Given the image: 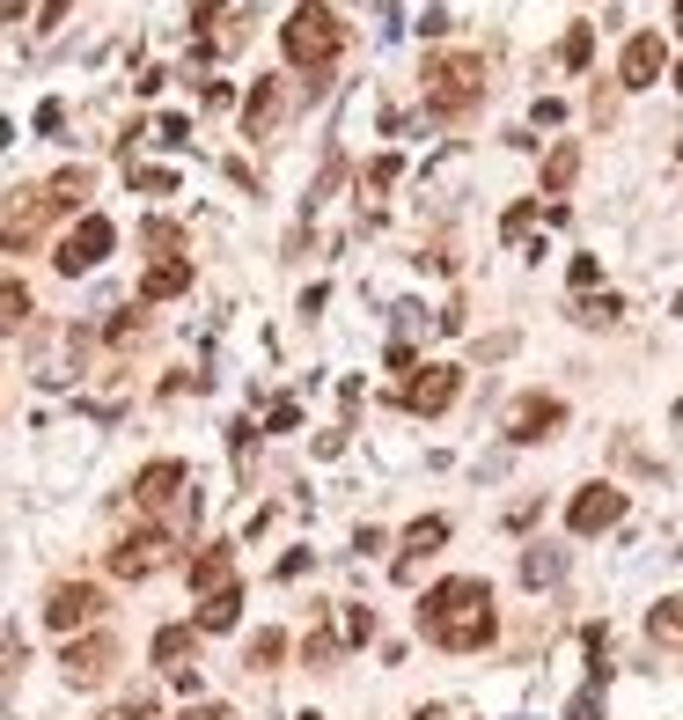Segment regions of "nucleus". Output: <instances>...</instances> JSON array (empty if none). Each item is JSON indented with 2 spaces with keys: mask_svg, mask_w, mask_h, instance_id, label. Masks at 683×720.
Masks as SVG:
<instances>
[{
  "mask_svg": "<svg viewBox=\"0 0 683 720\" xmlns=\"http://www.w3.org/2000/svg\"><path fill=\"white\" fill-rule=\"evenodd\" d=\"M280 654H287V632H258L250 640V670H280Z\"/></svg>",
  "mask_w": 683,
  "mask_h": 720,
  "instance_id": "nucleus-26",
  "label": "nucleus"
},
{
  "mask_svg": "<svg viewBox=\"0 0 683 720\" xmlns=\"http://www.w3.org/2000/svg\"><path fill=\"white\" fill-rule=\"evenodd\" d=\"M184 287H192V265H184V258H155L147 279H140L147 301H170V295H184Z\"/></svg>",
  "mask_w": 683,
  "mask_h": 720,
  "instance_id": "nucleus-16",
  "label": "nucleus"
},
{
  "mask_svg": "<svg viewBox=\"0 0 683 720\" xmlns=\"http://www.w3.org/2000/svg\"><path fill=\"white\" fill-rule=\"evenodd\" d=\"M441 545H448V515H419L412 529H405V567L426 559V551H441Z\"/></svg>",
  "mask_w": 683,
  "mask_h": 720,
  "instance_id": "nucleus-21",
  "label": "nucleus"
},
{
  "mask_svg": "<svg viewBox=\"0 0 683 720\" xmlns=\"http://www.w3.org/2000/svg\"><path fill=\"white\" fill-rule=\"evenodd\" d=\"M676 317H683V295H676Z\"/></svg>",
  "mask_w": 683,
  "mask_h": 720,
  "instance_id": "nucleus-35",
  "label": "nucleus"
},
{
  "mask_svg": "<svg viewBox=\"0 0 683 720\" xmlns=\"http://www.w3.org/2000/svg\"><path fill=\"white\" fill-rule=\"evenodd\" d=\"M103 610V588H89V581H67V588H52L45 596V625L52 632H81V625H96Z\"/></svg>",
  "mask_w": 683,
  "mask_h": 720,
  "instance_id": "nucleus-9",
  "label": "nucleus"
},
{
  "mask_svg": "<svg viewBox=\"0 0 683 720\" xmlns=\"http://www.w3.org/2000/svg\"><path fill=\"white\" fill-rule=\"evenodd\" d=\"M272 125H280V81H258L250 103H243V133H250V140H265Z\"/></svg>",
  "mask_w": 683,
  "mask_h": 720,
  "instance_id": "nucleus-17",
  "label": "nucleus"
},
{
  "mask_svg": "<svg viewBox=\"0 0 683 720\" xmlns=\"http://www.w3.org/2000/svg\"><path fill=\"white\" fill-rule=\"evenodd\" d=\"M654 75H661V37H654V30H639L633 45H625V59H617V81H625V89H647Z\"/></svg>",
  "mask_w": 683,
  "mask_h": 720,
  "instance_id": "nucleus-12",
  "label": "nucleus"
},
{
  "mask_svg": "<svg viewBox=\"0 0 683 720\" xmlns=\"http://www.w3.org/2000/svg\"><path fill=\"white\" fill-rule=\"evenodd\" d=\"M198 720H236V713H228V706H206V713H198Z\"/></svg>",
  "mask_w": 683,
  "mask_h": 720,
  "instance_id": "nucleus-33",
  "label": "nucleus"
},
{
  "mask_svg": "<svg viewBox=\"0 0 683 720\" xmlns=\"http://www.w3.org/2000/svg\"><path fill=\"white\" fill-rule=\"evenodd\" d=\"M676 426H683V404H676Z\"/></svg>",
  "mask_w": 683,
  "mask_h": 720,
  "instance_id": "nucleus-34",
  "label": "nucleus"
},
{
  "mask_svg": "<svg viewBox=\"0 0 683 720\" xmlns=\"http://www.w3.org/2000/svg\"><path fill=\"white\" fill-rule=\"evenodd\" d=\"M23 317H30V287L23 279H0V339H15Z\"/></svg>",
  "mask_w": 683,
  "mask_h": 720,
  "instance_id": "nucleus-23",
  "label": "nucleus"
},
{
  "mask_svg": "<svg viewBox=\"0 0 683 720\" xmlns=\"http://www.w3.org/2000/svg\"><path fill=\"white\" fill-rule=\"evenodd\" d=\"M419 632L434 647H448V654H478V647H492V632H500V618H492V588L486 581H434L426 596H419Z\"/></svg>",
  "mask_w": 683,
  "mask_h": 720,
  "instance_id": "nucleus-1",
  "label": "nucleus"
},
{
  "mask_svg": "<svg viewBox=\"0 0 683 720\" xmlns=\"http://www.w3.org/2000/svg\"><path fill=\"white\" fill-rule=\"evenodd\" d=\"M280 52H287V67H301V75H323V67L345 52V23L323 8V0H301L287 23H280Z\"/></svg>",
  "mask_w": 683,
  "mask_h": 720,
  "instance_id": "nucleus-2",
  "label": "nucleus"
},
{
  "mask_svg": "<svg viewBox=\"0 0 683 720\" xmlns=\"http://www.w3.org/2000/svg\"><path fill=\"white\" fill-rule=\"evenodd\" d=\"M478 96H486V59L478 52H441V59H426V103H434V118H464Z\"/></svg>",
  "mask_w": 683,
  "mask_h": 720,
  "instance_id": "nucleus-3",
  "label": "nucleus"
},
{
  "mask_svg": "<svg viewBox=\"0 0 683 720\" xmlns=\"http://www.w3.org/2000/svg\"><path fill=\"white\" fill-rule=\"evenodd\" d=\"M588 52H595V30L573 23V30H566V67H588Z\"/></svg>",
  "mask_w": 683,
  "mask_h": 720,
  "instance_id": "nucleus-28",
  "label": "nucleus"
},
{
  "mask_svg": "<svg viewBox=\"0 0 683 720\" xmlns=\"http://www.w3.org/2000/svg\"><path fill=\"white\" fill-rule=\"evenodd\" d=\"M456 390H464V368H412V382H397V404L405 412H419V420H434V412H448L456 404Z\"/></svg>",
  "mask_w": 683,
  "mask_h": 720,
  "instance_id": "nucleus-6",
  "label": "nucleus"
},
{
  "mask_svg": "<svg viewBox=\"0 0 683 720\" xmlns=\"http://www.w3.org/2000/svg\"><path fill=\"white\" fill-rule=\"evenodd\" d=\"M59 670H67V684H96L103 670H118V640L111 632H89V640H73L59 654Z\"/></svg>",
  "mask_w": 683,
  "mask_h": 720,
  "instance_id": "nucleus-11",
  "label": "nucleus"
},
{
  "mask_svg": "<svg viewBox=\"0 0 683 720\" xmlns=\"http://www.w3.org/2000/svg\"><path fill=\"white\" fill-rule=\"evenodd\" d=\"M581 323H617V295H603V301H588V309H581Z\"/></svg>",
  "mask_w": 683,
  "mask_h": 720,
  "instance_id": "nucleus-30",
  "label": "nucleus"
},
{
  "mask_svg": "<svg viewBox=\"0 0 683 720\" xmlns=\"http://www.w3.org/2000/svg\"><path fill=\"white\" fill-rule=\"evenodd\" d=\"M170 529H140V537H125V545H111V581H147V573L170 567Z\"/></svg>",
  "mask_w": 683,
  "mask_h": 720,
  "instance_id": "nucleus-8",
  "label": "nucleus"
},
{
  "mask_svg": "<svg viewBox=\"0 0 683 720\" xmlns=\"http://www.w3.org/2000/svg\"><path fill=\"white\" fill-rule=\"evenodd\" d=\"M45 184H23V192H8V206H0V250H30L37 236H45Z\"/></svg>",
  "mask_w": 683,
  "mask_h": 720,
  "instance_id": "nucleus-7",
  "label": "nucleus"
},
{
  "mask_svg": "<svg viewBox=\"0 0 683 720\" xmlns=\"http://www.w3.org/2000/svg\"><path fill=\"white\" fill-rule=\"evenodd\" d=\"M559 426H566V404H559V398H537V390H530V398L508 412V442H551Z\"/></svg>",
  "mask_w": 683,
  "mask_h": 720,
  "instance_id": "nucleus-10",
  "label": "nucleus"
},
{
  "mask_svg": "<svg viewBox=\"0 0 683 720\" xmlns=\"http://www.w3.org/2000/svg\"><path fill=\"white\" fill-rule=\"evenodd\" d=\"M89 184H96L89 170H59V176L45 184V206H52V214H81V199H89Z\"/></svg>",
  "mask_w": 683,
  "mask_h": 720,
  "instance_id": "nucleus-19",
  "label": "nucleus"
},
{
  "mask_svg": "<svg viewBox=\"0 0 683 720\" xmlns=\"http://www.w3.org/2000/svg\"><path fill=\"white\" fill-rule=\"evenodd\" d=\"M177 485H184V464H147V471L133 478V500H140V507H155V515H162V507H170V500H177Z\"/></svg>",
  "mask_w": 683,
  "mask_h": 720,
  "instance_id": "nucleus-13",
  "label": "nucleus"
},
{
  "mask_svg": "<svg viewBox=\"0 0 683 720\" xmlns=\"http://www.w3.org/2000/svg\"><path fill=\"white\" fill-rule=\"evenodd\" d=\"M243 618V581H228V588H214V596L198 603V618H192V632H228V625Z\"/></svg>",
  "mask_w": 683,
  "mask_h": 720,
  "instance_id": "nucleus-14",
  "label": "nucleus"
},
{
  "mask_svg": "<svg viewBox=\"0 0 683 720\" xmlns=\"http://www.w3.org/2000/svg\"><path fill=\"white\" fill-rule=\"evenodd\" d=\"M647 632H654V647H683V596H661L647 610Z\"/></svg>",
  "mask_w": 683,
  "mask_h": 720,
  "instance_id": "nucleus-22",
  "label": "nucleus"
},
{
  "mask_svg": "<svg viewBox=\"0 0 683 720\" xmlns=\"http://www.w3.org/2000/svg\"><path fill=\"white\" fill-rule=\"evenodd\" d=\"M301 662H309V670H331V662H339V632H317V640L301 647Z\"/></svg>",
  "mask_w": 683,
  "mask_h": 720,
  "instance_id": "nucleus-27",
  "label": "nucleus"
},
{
  "mask_svg": "<svg viewBox=\"0 0 683 720\" xmlns=\"http://www.w3.org/2000/svg\"><path fill=\"white\" fill-rule=\"evenodd\" d=\"M59 15H67V0H45V23H59Z\"/></svg>",
  "mask_w": 683,
  "mask_h": 720,
  "instance_id": "nucleus-32",
  "label": "nucleus"
},
{
  "mask_svg": "<svg viewBox=\"0 0 683 720\" xmlns=\"http://www.w3.org/2000/svg\"><path fill=\"white\" fill-rule=\"evenodd\" d=\"M192 647H198V632L192 625H162V632H155V670H184V662H192Z\"/></svg>",
  "mask_w": 683,
  "mask_h": 720,
  "instance_id": "nucleus-18",
  "label": "nucleus"
},
{
  "mask_svg": "<svg viewBox=\"0 0 683 720\" xmlns=\"http://www.w3.org/2000/svg\"><path fill=\"white\" fill-rule=\"evenodd\" d=\"M23 8L30 0H0V23H23Z\"/></svg>",
  "mask_w": 683,
  "mask_h": 720,
  "instance_id": "nucleus-31",
  "label": "nucleus"
},
{
  "mask_svg": "<svg viewBox=\"0 0 683 720\" xmlns=\"http://www.w3.org/2000/svg\"><path fill=\"white\" fill-rule=\"evenodd\" d=\"M228 581H236V551H228V545H206L192 559V588H198V596H214V588H228Z\"/></svg>",
  "mask_w": 683,
  "mask_h": 720,
  "instance_id": "nucleus-15",
  "label": "nucleus"
},
{
  "mask_svg": "<svg viewBox=\"0 0 683 720\" xmlns=\"http://www.w3.org/2000/svg\"><path fill=\"white\" fill-rule=\"evenodd\" d=\"M559 573H566V551L559 545H530V551H522V588H551Z\"/></svg>",
  "mask_w": 683,
  "mask_h": 720,
  "instance_id": "nucleus-20",
  "label": "nucleus"
},
{
  "mask_svg": "<svg viewBox=\"0 0 683 720\" xmlns=\"http://www.w3.org/2000/svg\"><path fill=\"white\" fill-rule=\"evenodd\" d=\"M397 170H405L397 155H375V162H367V192H390V184H397Z\"/></svg>",
  "mask_w": 683,
  "mask_h": 720,
  "instance_id": "nucleus-29",
  "label": "nucleus"
},
{
  "mask_svg": "<svg viewBox=\"0 0 683 720\" xmlns=\"http://www.w3.org/2000/svg\"><path fill=\"white\" fill-rule=\"evenodd\" d=\"M617 522H625V493H617L611 478H595V485H581V493L566 500V529L573 537H603Z\"/></svg>",
  "mask_w": 683,
  "mask_h": 720,
  "instance_id": "nucleus-5",
  "label": "nucleus"
},
{
  "mask_svg": "<svg viewBox=\"0 0 683 720\" xmlns=\"http://www.w3.org/2000/svg\"><path fill=\"white\" fill-rule=\"evenodd\" d=\"M111 243H118V228L103 221V214H81V221L67 228V243L52 250V265H59L67 279H81L89 265H96V258H111Z\"/></svg>",
  "mask_w": 683,
  "mask_h": 720,
  "instance_id": "nucleus-4",
  "label": "nucleus"
},
{
  "mask_svg": "<svg viewBox=\"0 0 683 720\" xmlns=\"http://www.w3.org/2000/svg\"><path fill=\"white\" fill-rule=\"evenodd\" d=\"M339 640H345V647L375 640V610H361V603H345V618H339Z\"/></svg>",
  "mask_w": 683,
  "mask_h": 720,
  "instance_id": "nucleus-25",
  "label": "nucleus"
},
{
  "mask_svg": "<svg viewBox=\"0 0 683 720\" xmlns=\"http://www.w3.org/2000/svg\"><path fill=\"white\" fill-rule=\"evenodd\" d=\"M676 89H683V67H676Z\"/></svg>",
  "mask_w": 683,
  "mask_h": 720,
  "instance_id": "nucleus-36",
  "label": "nucleus"
},
{
  "mask_svg": "<svg viewBox=\"0 0 683 720\" xmlns=\"http://www.w3.org/2000/svg\"><path fill=\"white\" fill-rule=\"evenodd\" d=\"M573 176H581V148L566 140V148H551V162H544V184H551V192H566Z\"/></svg>",
  "mask_w": 683,
  "mask_h": 720,
  "instance_id": "nucleus-24",
  "label": "nucleus"
}]
</instances>
